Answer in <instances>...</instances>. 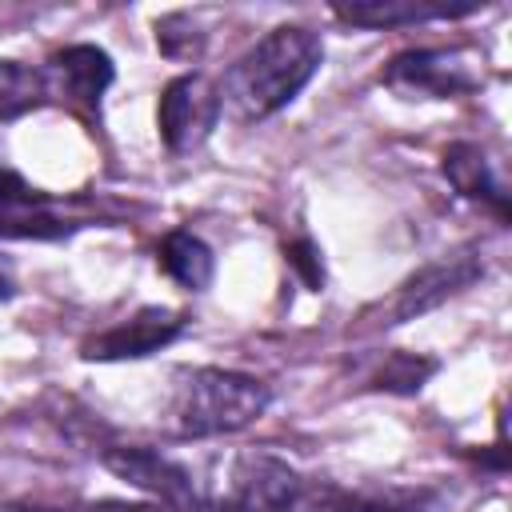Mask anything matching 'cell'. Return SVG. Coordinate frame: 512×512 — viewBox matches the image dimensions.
<instances>
[{"label": "cell", "mask_w": 512, "mask_h": 512, "mask_svg": "<svg viewBox=\"0 0 512 512\" xmlns=\"http://www.w3.org/2000/svg\"><path fill=\"white\" fill-rule=\"evenodd\" d=\"M320 64H324L320 32L304 24H280L268 36H260L244 56L232 60V68L216 84L220 104L240 124L268 120L312 84Z\"/></svg>", "instance_id": "cell-1"}, {"label": "cell", "mask_w": 512, "mask_h": 512, "mask_svg": "<svg viewBox=\"0 0 512 512\" xmlns=\"http://www.w3.org/2000/svg\"><path fill=\"white\" fill-rule=\"evenodd\" d=\"M272 404V388L236 368L200 364L184 368L168 396V428L180 440H212L232 436L248 424H256Z\"/></svg>", "instance_id": "cell-2"}, {"label": "cell", "mask_w": 512, "mask_h": 512, "mask_svg": "<svg viewBox=\"0 0 512 512\" xmlns=\"http://www.w3.org/2000/svg\"><path fill=\"white\" fill-rule=\"evenodd\" d=\"M308 476L276 452L244 448L224 464L220 488L204 492V512H292L304 504Z\"/></svg>", "instance_id": "cell-3"}, {"label": "cell", "mask_w": 512, "mask_h": 512, "mask_svg": "<svg viewBox=\"0 0 512 512\" xmlns=\"http://www.w3.org/2000/svg\"><path fill=\"white\" fill-rule=\"evenodd\" d=\"M480 276H484L480 252L476 248H456V252L416 268L408 280H400L388 300H380L364 312V320H372V328H396V324L420 320V316L436 312L440 304H448L452 296L468 292Z\"/></svg>", "instance_id": "cell-4"}, {"label": "cell", "mask_w": 512, "mask_h": 512, "mask_svg": "<svg viewBox=\"0 0 512 512\" xmlns=\"http://www.w3.org/2000/svg\"><path fill=\"white\" fill-rule=\"evenodd\" d=\"M480 64L468 48H404L384 64L380 84L404 100H456L484 84Z\"/></svg>", "instance_id": "cell-5"}, {"label": "cell", "mask_w": 512, "mask_h": 512, "mask_svg": "<svg viewBox=\"0 0 512 512\" xmlns=\"http://www.w3.org/2000/svg\"><path fill=\"white\" fill-rule=\"evenodd\" d=\"M100 464L116 480H124L136 492H144L148 504H156V508L204 512V488L196 484V476L180 460H172V456H164V452H156L148 444H104L100 448Z\"/></svg>", "instance_id": "cell-6"}, {"label": "cell", "mask_w": 512, "mask_h": 512, "mask_svg": "<svg viewBox=\"0 0 512 512\" xmlns=\"http://www.w3.org/2000/svg\"><path fill=\"white\" fill-rule=\"evenodd\" d=\"M220 112H224L220 88L204 72H180L160 92L156 132L172 156H184L212 136V128L220 124Z\"/></svg>", "instance_id": "cell-7"}, {"label": "cell", "mask_w": 512, "mask_h": 512, "mask_svg": "<svg viewBox=\"0 0 512 512\" xmlns=\"http://www.w3.org/2000/svg\"><path fill=\"white\" fill-rule=\"evenodd\" d=\"M188 332V316L164 304H144L132 316L108 324L104 332L88 336L80 344V360H96V364H116V360H144L168 344H176Z\"/></svg>", "instance_id": "cell-8"}, {"label": "cell", "mask_w": 512, "mask_h": 512, "mask_svg": "<svg viewBox=\"0 0 512 512\" xmlns=\"http://www.w3.org/2000/svg\"><path fill=\"white\" fill-rule=\"evenodd\" d=\"M44 80H48V100L60 96L88 124H100V104L116 80V64L100 44H68L48 56Z\"/></svg>", "instance_id": "cell-9"}, {"label": "cell", "mask_w": 512, "mask_h": 512, "mask_svg": "<svg viewBox=\"0 0 512 512\" xmlns=\"http://www.w3.org/2000/svg\"><path fill=\"white\" fill-rule=\"evenodd\" d=\"M320 512H436V488H408V484H340V480H308L304 504Z\"/></svg>", "instance_id": "cell-10"}, {"label": "cell", "mask_w": 512, "mask_h": 512, "mask_svg": "<svg viewBox=\"0 0 512 512\" xmlns=\"http://www.w3.org/2000/svg\"><path fill=\"white\" fill-rule=\"evenodd\" d=\"M72 228L80 224L56 212L48 192L0 164V240H60Z\"/></svg>", "instance_id": "cell-11"}, {"label": "cell", "mask_w": 512, "mask_h": 512, "mask_svg": "<svg viewBox=\"0 0 512 512\" xmlns=\"http://www.w3.org/2000/svg\"><path fill=\"white\" fill-rule=\"evenodd\" d=\"M440 172H444V180L452 184L456 196L488 208L496 216V224H508V188H504V180L496 176L488 152L476 140L448 144L440 152Z\"/></svg>", "instance_id": "cell-12"}, {"label": "cell", "mask_w": 512, "mask_h": 512, "mask_svg": "<svg viewBox=\"0 0 512 512\" xmlns=\"http://www.w3.org/2000/svg\"><path fill=\"white\" fill-rule=\"evenodd\" d=\"M480 0H464V4H432V0H352V4H332V16L348 28H404V24H428V20H464L472 12H480Z\"/></svg>", "instance_id": "cell-13"}, {"label": "cell", "mask_w": 512, "mask_h": 512, "mask_svg": "<svg viewBox=\"0 0 512 512\" xmlns=\"http://www.w3.org/2000/svg\"><path fill=\"white\" fill-rule=\"evenodd\" d=\"M156 264H160V272H164L172 284H180L184 292H204V288L212 284V272H216L212 248H208L196 232H188V228L164 232V240L156 244Z\"/></svg>", "instance_id": "cell-14"}, {"label": "cell", "mask_w": 512, "mask_h": 512, "mask_svg": "<svg viewBox=\"0 0 512 512\" xmlns=\"http://www.w3.org/2000/svg\"><path fill=\"white\" fill-rule=\"evenodd\" d=\"M44 104H48L44 68H32V64L0 56V124L4 120H20V116H28V112H36Z\"/></svg>", "instance_id": "cell-15"}, {"label": "cell", "mask_w": 512, "mask_h": 512, "mask_svg": "<svg viewBox=\"0 0 512 512\" xmlns=\"http://www.w3.org/2000/svg\"><path fill=\"white\" fill-rule=\"evenodd\" d=\"M440 360L420 356V352H404V348H388L380 356V364L368 372V388L376 392H392V396H416L432 376H436Z\"/></svg>", "instance_id": "cell-16"}, {"label": "cell", "mask_w": 512, "mask_h": 512, "mask_svg": "<svg viewBox=\"0 0 512 512\" xmlns=\"http://www.w3.org/2000/svg\"><path fill=\"white\" fill-rule=\"evenodd\" d=\"M156 48L168 60H196L204 52V32L188 12H168L156 20Z\"/></svg>", "instance_id": "cell-17"}, {"label": "cell", "mask_w": 512, "mask_h": 512, "mask_svg": "<svg viewBox=\"0 0 512 512\" xmlns=\"http://www.w3.org/2000/svg\"><path fill=\"white\" fill-rule=\"evenodd\" d=\"M0 512H160L140 500H68V504H36V500H0Z\"/></svg>", "instance_id": "cell-18"}, {"label": "cell", "mask_w": 512, "mask_h": 512, "mask_svg": "<svg viewBox=\"0 0 512 512\" xmlns=\"http://www.w3.org/2000/svg\"><path fill=\"white\" fill-rule=\"evenodd\" d=\"M284 260H288V268L296 272V280H300L308 292H324V256H320L316 240H308V236L288 240V244H284Z\"/></svg>", "instance_id": "cell-19"}, {"label": "cell", "mask_w": 512, "mask_h": 512, "mask_svg": "<svg viewBox=\"0 0 512 512\" xmlns=\"http://www.w3.org/2000/svg\"><path fill=\"white\" fill-rule=\"evenodd\" d=\"M16 296V276H12V264L0 260V300H12Z\"/></svg>", "instance_id": "cell-20"}]
</instances>
